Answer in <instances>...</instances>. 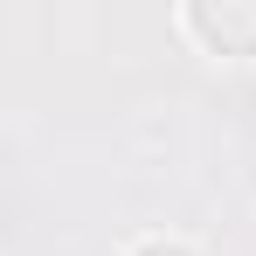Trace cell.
Returning <instances> with one entry per match:
<instances>
[{
  "label": "cell",
  "instance_id": "obj_1",
  "mask_svg": "<svg viewBox=\"0 0 256 256\" xmlns=\"http://www.w3.org/2000/svg\"><path fill=\"white\" fill-rule=\"evenodd\" d=\"M180 28L208 56H256V0H194L180 7Z\"/></svg>",
  "mask_w": 256,
  "mask_h": 256
},
{
  "label": "cell",
  "instance_id": "obj_2",
  "mask_svg": "<svg viewBox=\"0 0 256 256\" xmlns=\"http://www.w3.org/2000/svg\"><path fill=\"white\" fill-rule=\"evenodd\" d=\"M132 256H201V250H187V242H173V236H152V242H138Z\"/></svg>",
  "mask_w": 256,
  "mask_h": 256
}]
</instances>
